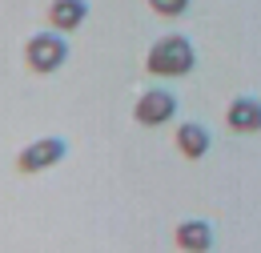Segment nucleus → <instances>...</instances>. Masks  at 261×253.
Returning a JSON list of instances; mask_svg holds the SVG:
<instances>
[{"instance_id":"1","label":"nucleus","mask_w":261,"mask_h":253,"mask_svg":"<svg viewBox=\"0 0 261 253\" xmlns=\"http://www.w3.org/2000/svg\"><path fill=\"white\" fill-rule=\"evenodd\" d=\"M197 64V48L189 36H181V32H169L161 40H153V48H149V57H145V68L153 72V77H189Z\"/></svg>"},{"instance_id":"2","label":"nucleus","mask_w":261,"mask_h":253,"mask_svg":"<svg viewBox=\"0 0 261 253\" xmlns=\"http://www.w3.org/2000/svg\"><path fill=\"white\" fill-rule=\"evenodd\" d=\"M24 61H29L33 72H57L68 61V40L57 29L36 32V36H29V44H24Z\"/></svg>"},{"instance_id":"3","label":"nucleus","mask_w":261,"mask_h":253,"mask_svg":"<svg viewBox=\"0 0 261 253\" xmlns=\"http://www.w3.org/2000/svg\"><path fill=\"white\" fill-rule=\"evenodd\" d=\"M177 109H181V100L173 89H145L133 105V117H137V125L157 129V125H169L177 117Z\"/></svg>"},{"instance_id":"4","label":"nucleus","mask_w":261,"mask_h":253,"mask_svg":"<svg viewBox=\"0 0 261 253\" xmlns=\"http://www.w3.org/2000/svg\"><path fill=\"white\" fill-rule=\"evenodd\" d=\"M65 153H68L65 137H40V141H33V145H24V149H20L16 169H20V173H44V169L61 165Z\"/></svg>"},{"instance_id":"5","label":"nucleus","mask_w":261,"mask_h":253,"mask_svg":"<svg viewBox=\"0 0 261 253\" xmlns=\"http://www.w3.org/2000/svg\"><path fill=\"white\" fill-rule=\"evenodd\" d=\"M225 125L233 133H261V100L257 96H233L225 109Z\"/></svg>"},{"instance_id":"6","label":"nucleus","mask_w":261,"mask_h":253,"mask_svg":"<svg viewBox=\"0 0 261 253\" xmlns=\"http://www.w3.org/2000/svg\"><path fill=\"white\" fill-rule=\"evenodd\" d=\"M173 241L185 253H209L213 249V225L201 221V217H189V221H181L173 229Z\"/></svg>"},{"instance_id":"7","label":"nucleus","mask_w":261,"mask_h":253,"mask_svg":"<svg viewBox=\"0 0 261 253\" xmlns=\"http://www.w3.org/2000/svg\"><path fill=\"white\" fill-rule=\"evenodd\" d=\"M177 149H181V157L201 161L213 149V133L201 125V121H181V125H177Z\"/></svg>"},{"instance_id":"8","label":"nucleus","mask_w":261,"mask_h":253,"mask_svg":"<svg viewBox=\"0 0 261 253\" xmlns=\"http://www.w3.org/2000/svg\"><path fill=\"white\" fill-rule=\"evenodd\" d=\"M89 20V0H53L48 4V24L57 32H72Z\"/></svg>"},{"instance_id":"9","label":"nucleus","mask_w":261,"mask_h":253,"mask_svg":"<svg viewBox=\"0 0 261 253\" xmlns=\"http://www.w3.org/2000/svg\"><path fill=\"white\" fill-rule=\"evenodd\" d=\"M149 8L157 16H185L189 12V0H149Z\"/></svg>"}]
</instances>
